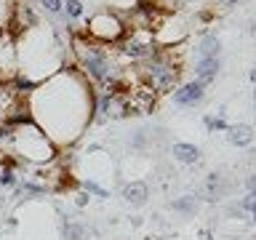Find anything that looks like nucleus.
<instances>
[{"mask_svg": "<svg viewBox=\"0 0 256 240\" xmlns=\"http://www.w3.org/2000/svg\"><path fill=\"white\" fill-rule=\"evenodd\" d=\"M75 54H78L80 70H83L94 83L107 86L112 78H118V64L112 62V56L104 46L94 43V40H86V38H78L75 40Z\"/></svg>", "mask_w": 256, "mask_h": 240, "instance_id": "nucleus-1", "label": "nucleus"}, {"mask_svg": "<svg viewBox=\"0 0 256 240\" xmlns=\"http://www.w3.org/2000/svg\"><path fill=\"white\" fill-rule=\"evenodd\" d=\"M11 144L16 147L22 158L27 160H48L54 155V147H51V139L40 131L38 126L27 123V128H19V131H11Z\"/></svg>", "mask_w": 256, "mask_h": 240, "instance_id": "nucleus-2", "label": "nucleus"}, {"mask_svg": "<svg viewBox=\"0 0 256 240\" xmlns=\"http://www.w3.org/2000/svg\"><path fill=\"white\" fill-rule=\"evenodd\" d=\"M126 22L120 19L118 14H110V11H99L94 14L86 24V38L94 40L99 46H107V43H120L126 38Z\"/></svg>", "mask_w": 256, "mask_h": 240, "instance_id": "nucleus-3", "label": "nucleus"}, {"mask_svg": "<svg viewBox=\"0 0 256 240\" xmlns=\"http://www.w3.org/2000/svg\"><path fill=\"white\" fill-rule=\"evenodd\" d=\"M155 51H158V40L147 30H131V35H128L118 48V54L128 62H144Z\"/></svg>", "mask_w": 256, "mask_h": 240, "instance_id": "nucleus-4", "label": "nucleus"}, {"mask_svg": "<svg viewBox=\"0 0 256 240\" xmlns=\"http://www.w3.org/2000/svg\"><path fill=\"white\" fill-rule=\"evenodd\" d=\"M171 94H174V104H179V107H195V104L203 102V96H206V86H200L198 80H192V83L176 86Z\"/></svg>", "mask_w": 256, "mask_h": 240, "instance_id": "nucleus-5", "label": "nucleus"}, {"mask_svg": "<svg viewBox=\"0 0 256 240\" xmlns=\"http://www.w3.org/2000/svg\"><path fill=\"white\" fill-rule=\"evenodd\" d=\"M219 56H206V59H198L195 64V78H198V83L200 86H208V83H214L216 75H219Z\"/></svg>", "mask_w": 256, "mask_h": 240, "instance_id": "nucleus-6", "label": "nucleus"}, {"mask_svg": "<svg viewBox=\"0 0 256 240\" xmlns=\"http://www.w3.org/2000/svg\"><path fill=\"white\" fill-rule=\"evenodd\" d=\"M147 198H150V187L144 182H128L123 187V200H126V203H131V206L147 203Z\"/></svg>", "mask_w": 256, "mask_h": 240, "instance_id": "nucleus-7", "label": "nucleus"}, {"mask_svg": "<svg viewBox=\"0 0 256 240\" xmlns=\"http://www.w3.org/2000/svg\"><path fill=\"white\" fill-rule=\"evenodd\" d=\"M171 155H174V160H179V163H184V166H195L200 160V150L195 147V144L179 142V144L171 147Z\"/></svg>", "mask_w": 256, "mask_h": 240, "instance_id": "nucleus-8", "label": "nucleus"}, {"mask_svg": "<svg viewBox=\"0 0 256 240\" xmlns=\"http://www.w3.org/2000/svg\"><path fill=\"white\" fill-rule=\"evenodd\" d=\"M227 136L230 142L235 144V147H248V144L254 142V128L240 123V126H227Z\"/></svg>", "mask_w": 256, "mask_h": 240, "instance_id": "nucleus-9", "label": "nucleus"}, {"mask_svg": "<svg viewBox=\"0 0 256 240\" xmlns=\"http://www.w3.org/2000/svg\"><path fill=\"white\" fill-rule=\"evenodd\" d=\"M219 38L216 35H206L203 40H200V46H198V54H200V59H206V56H219Z\"/></svg>", "mask_w": 256, "mask_h": 240, "instance_id": "nucleus-10", "label": "nucleus"}, {"mask_svg": "<svg viewBox=\"0 0 256 240\" xmlns=\"http://www.w3.org/2000/svg\"><path fill=\"white\" fill-rule=\"evenodd\" d=\"M206 195H208V200H216V198L224 195L222 174H208V179H206Z\"/></svg>", "mask_w": 256, "mask_h": 240, "instance_id": "nucleus-11", "label": "nucleus"}, {"mask_svg": "<svg viewBox=\"0 0 256 240\" xmlns=\"http://www.w3.org/2000/svg\"><path fill=\"white\" fill-rule=\"evenodd\" d=\"M174 211L192 216V214L198 211V200H195V195H184V198H179V200H174Z\"/></svg>", "mask_w": 256, "mask_h": 240, "instance_id": "nucleus-12", "label": "nucleus"}, {"mask_svg": "<svg viewBox=\"0 0 256 240\" xmlns=\"http://www.w3.org/2000/svg\"><path fill=\"white\" fill-rule=\"evenodd\" d=\"M64 238L67 240H88V230L80 222H70L67 227H64Z\"/></svg>", "mask_w": 256, "mask_h": 240, "instance_id": "nucleus-13", "label": "nucleus"}, {"mask_svg": "<svg viewBox=\"0 0 256 240\" xmlns=\"http://www.w3.org/2000/svg\"><path fill=\"white\" fill-rule=\"evenodd\" d=\"M62 8L67 11L70 19H78V16H83V3H80V0H64Z\"/></svg>", "mask_w": 256, "mask_h": 240, "instance_id": "nucleus-14", "label": "nucleus"}, {"mask_svg": "<svg viewBox=\"0 0 256 240\" xmlns=\"http://www.w3.org/2000/svg\"><path fill=\"white\" fill-rule=\"evenodd\" d=\"M206 128H208L211 134H214V131H227V120H224L222 115H216V118L208 115V118H206Z\"/></svg>", "mask_w": 256, "mask_h": 240, "instance_id": "nucleus-15", "label": "nucleus"}, {"mask_svg": "<svg viewBox=\"0 0 256 240\" xmlns=\"http://www.w3.org/2000/svg\"><path fill=\"white\" fill-rule=\"evenodd\" d=\"M240 206H243V211L248 214V219H251V216H254V206H256V195H254V192H248Z\"/></svg>", "mask_w": 256, "mask_h": 240, "instance_id": "nucleus-16", "label": "nucleus"}, {"mask_svg": "<svg viewBox=\"0 0 256 240\" xmlns=\"http://www.w3.org/2000/svg\"><path fill=\"white\" fill-rule=\"evenodd\" d=\"M40 6H43L48 14H62V0H40Z\"/></svg>", "mask_w": 256, "mask_h": 240, "instance_id": "nucleus-17", "label": "nucleus"}, {"mask_svg": "<svg viewBox=\"0 0 256 240\" xmlns=\"http://www.w3.org/2000/svg\"><path fill=\"white\" fill-rule=\"evenodd\" d=\"M83 187H86V192H96V195H99V198H107V190H102V187H99V184H96V182H86Z\"/></svg>", "mask_w": 256, "mask_h": 240, "instance_id": "nucleus-18", "label": "nucleus"}, {"mask_svg": "<svg viewBox=\"0 0 256 240\" xmlns=\"http://www.w3.org/2000/svg\"><path fill=\"white\" fill-rule=\"evenodd\" d=\"M216 3H219V6H224V8H232V6H238L240 0H216Z\"/></svg>", "mask_w": 256, "mask_h": 240, "instance_id": "nucleus-19", "label": "nucleus"}]
</instances>
